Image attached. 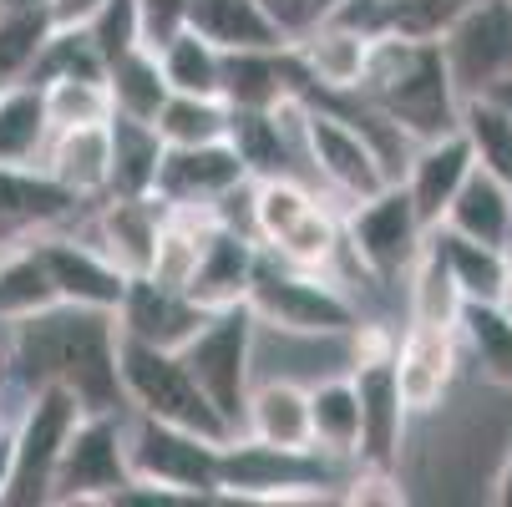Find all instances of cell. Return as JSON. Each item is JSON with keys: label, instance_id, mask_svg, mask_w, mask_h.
<instances>
[{"label": "cell", "instance_id": "obj_1", "mask_svg": "<svg viewBox=\"0 0 512 507\" xmlns=\"http://www.w3.org/2000/svg\"><path fill=\"white\" fill-rule=\"evenodd\" d=\"M11 366L26 391L61 386L82 411H127L117 376V315L92 305H51L11 325Z\"/></svg>", "mask_w": 512, "mask_h": 507}, {"label": "cell", "instance_id": "obj_2", "mask_svg": "<svg viewBox=\"0 0 512 507\" xmlns=\"http://www.w3.org/2000/svg\"><path fill=\"white\" fill-rule=\"evenodd\" d=\"M355 92L386 122H396L411 142L457 132L462 92L452 82L442 41H416V36L381 31L371 41V61H365V77H360Z\"/></svg>", "mask_w": 512, "mask_h": 507}, {"label": "cell", "instance_id": "obj_3", "mask_svg": "<svg viewBox=\"0 0 512 507\" xmlns=\"http://www.w3.org/2000/svg\"><path fill=\"white\" fill-rule=\"evenodd\" d=\"M244 305L254 310L259 325H269L279 335H295V340H345L360 325L355 300L335 279H325V269L284 264L269 249H259Z\"/></svg>", "mask_w": 512, "mask_h": 507}, {"label": "cell", "instance_id": "obj_4", "mask_svg": "<svg viewBox=\"0 0 512 507\" xmlns=\"http://www.w3.org/2000/svg\"><path fill=\"white\" fill-rule=\"evenodd\" d=\"M117 376H122L127 411H142V416L183 426V431H198V437H208V442H234V431L213 411V401L198 391V381L188 376L178 350L142 345V340L117 330Z\"/></svg>", "mask_w": 512, "mask_h": 507}, {"label": "cell", "instance_id": "obj_5", "mask_svg": "<svg viewBox=\"0 0 512 507\" xmlns=\"http://www.w3.org/2000/svg\"><path fill=\"white\" fill-rule=\"evenodd\" d=\"M178 355H183L188 376L198 381V391L213 401V411L224 416V426L234 437H244V411H249V391H254V360H259L254 310L244 300L229 310H213Z\"/></svg>", "mask_w": 512, "mask_h": 507}, {"label": "cell", "instance_id": "obj_6", "mask_svg": "<svg viewBox=\"0 0 512 507\" xmlns=\"http://www.w3.org/2000/svg\"><path fill=\"white\" fill-rule=\"evenodd\" d=\"M127 442V472L137 487H148L158 497H213L218 492V452L224 442H208L198 431L168 426L132 411L122 426Z\"/></svg>", "mask_w": 512, "mask_h": 507}, {"label": "cell", "instance_id": "obj_7", "mask_svg": "<svg viewBox=\"0 0 512 507\" xmlns=\"http://www.w3.org/2000/svg\"><path fill=\"white\" fill-rule=\"evenodd\" d=\"M335 487L325 452H289L254 437H234L218 452V492L244 502H320Z\"/></svg>", "mask_w": 512, "mask_h": 507}, {"label": "cell", "instance_id": "obj_8", "mask_svg": "<svg viewBox=\"0 0 512 507\" xmlns=\"http://www.w3.org/2000/svg\"><path fill=\"white\" fill-rule=\"evenodd\" d=\"M82 421V406L61 386H36L26 401L21 426L11 431V477L0 502L6 507H41L51 502V477L61 462V447L71 437V426Z\"/></svg>", "mask_w": 512, "mask_h": 507}, {"label": "cell", "instance_id": "obj_9", "mask_svg": "<svg viewBox=\"0 0 512 507\" xmlns=\"http://www.w3.org/2000/svg\"><path fill=\"white\" fill-rule=\"evenodd\" d=\"M127 411H82V421L71 426V437L61 447L56 477H51V502H122L132 487L127 472V442H122Z\"/></svg>", "mask_w": 512, "mask_h": 507}, {"label": "cell", "instance_id": "obj_10", "mask_svg": "<svg viewBox=\"0 0 512 507\" xmlns=\"http://www.w3.org/2000/svg\"><path fill=\"white\" fill-rule=\"evenodd\" d=\"M340 234H345L350 259L371 274L376 284L401 279L416 264L421 244H426V224L416 219V208H411V198H406L401 183H386L371 198L345 203Z\"/></svg>", "mask_w": 512, "mask_h": 507}, {"label": "cell", "instance_id": "obj_11", "mask_svg": "<svg viewBox=\"0 0 512 507\" xmlns=\"http://www.w3.org/2000/svg\"><path fill=\"white\" fill-rule=\"evenodd\" d=\"M305 163L345 203H360V198H371L376 188L391 183L371 142H365L340 112H330L325 102H310V97H305Z\"/></svg>", "mask_w": 512, "mask_h": 507}, {"label": "cell", "instance_id": "obj_12", "mask_svg": "<svg viewBox=\"0 0 512 507\" xmlns=\"http://www.w3.org/2000/svg\"><path fill=\"white\" fill-rule=\"evenodd\" d=\"M436 41H442L457 92H487L502 71H512V0H472Z\"/></svg>", "mask_w": 512, "mask_h": 507}, {"label": "cell", "instance_id": "obj_13", "mask_svg": "<svg viewBox=\"0 0 512 507\" xmlns=\"http://www.w3.org/2000/svg\"><path fill=\"white\" fill-rule=\"evenodd\" d=\"M350 381H355V401H360V442H355L360 467H386V472H396L401 442H406V416H411V411H406V401H401V391H396L391 355L355 360Z\"/></svg>", "mask_w": 512, "mask_h": 507}, {"label": "cell", "instance_id": "obj_14", "mask_svg": "<svg viewBox=\"0 0 512 507\" xmlns=\"http://www.w3.org/2000/svg\"><path fill=\"white\" fill-rule=\"evenodd\" d=\"M396 366V391L406 401V411L426 416L447 401L457 366H462V330L457 325H411L406 340L391 350Z\"/></svg>", "mask_w": 512, "mask_h": 507}, {"label": "cell", "instance_id": "obj_15", "mask_svg": "<svg viewBox=\"0 0 512 507\" xmlns=\"http://www.w3.org/2000/svg\"><path fill=\"white\" fill-rule=\"evenodd\" d=\"M244 163L229 137L218 142H193V148H163L153 198L163 208H213L234 183H244Z\"/></svg>", "mask_w": 512, "mask_h": 507}, {"label": "cell", "instance_id": "obj_16", "mask_svg": "<svg viewBox=\"0 0 512 507\" xmlns=\"http://www.w3.org/2000/svg\"><path fill=\"white\" fill-rule=\"evenodd\" d=\"M41 264L56 284L61 305H92V310H112L127 295V274L97 249V244H77V239H56V234H36Z\"/></svg>", "mask_w": 512, "mask_h": 507}, {"label": "cell", "instance_id": "obj_17", "mask_svg": "<svg viewBox=\"0 0 512 507\" xmlns=\"http://www.w3.org/2000/svg\"><path fill=\"white\" fill-rule=\"evenodd\" d=\"M371 31H360L340 16L310 26L305 36L289 41L300 71H305V97L310 92H355L365 77V61H371Z\"/></svg>", "mask_w": 512, "mask_h": 507}, {"label": "cell", "instance_id": "obj_18", "mask_svg": "<svg viewBox=\"0 0 512 507\" xmlns=\"http://www.w3.org/2000/svg\"><path fill=\"white\" fill-rule=\"evenodd\" d=\"M82 203L71 198L46 168H11L0 163V249L26 244L51 224H66Z\"/></svg>", "mask_w": 512, "mask_h": 507}, {"label": "cell", "instance_id": "obj_19", "mask_svg": "<svg viewBox=\"0 0 512 507\" xmlns=\"http://www.w3.org/2000/svg\"><path fill=\"white\" fill-rule=\"evenodd\" d=\"M472 168H477V158H472V148H467L462 132L426 137V142H416V148H411L406 173H401V188H406V198H411V208H416V219H421L426 229L442 224L447 203L457 198V188L467 183Z\"/></svg>", "mask_w": 512, "mask_h": 507}, {"label": "cell", "instance_id": "obj_20", "mask_svg": "<svg viewBox=\"0 0 512 507\" xmlns=\"http://www.w3.org/2000/svg\"><path fill=\"white\" fill-rule=\"evenodd\" d=\"M203 320H208V310H198L183 289L153 284L148 274L127 279V295L117 305V330L142 345H158V350H183Z\"/></svg>", "mask_w": 512, "mask_h": 507}, {"label": "cell", "instance_id": "obj_21", "mask_svg": "<svg viewBox=\"0 0 512 507\" xmlns=\"http://www.w3.org/2000/svg\"><path fill=\"white\" fill-rule=\"evenodd\" d=\"M254 264H259V239L239 234V229H224L213 219L203 249H198V264H193V279L183 295L198 305V310H229L249 295V279H254Z\"/></svg>", "mask_w": 512, "mask_h": 507}, {"label": "cell", "instance_id": "obj_22", "mask_svg": "<svg viewBox=\"0 0 512 507\" xmlns=\"http://www.w3.org/2000/svg\"><path fill=\"white\" fill-rule=\"evenodd\" d=\"M97 203H102L97 208V249L127 279L148 274L153 244H158V229H163V213L168 208L153 193H142V198H132V193H102Z\"/></svg>", "mask_w": 512, "mask_h": 507}, {"label": "cell", "instance_id": "obj_23", "mask_svg": "<svg viewBox=\"0 0 512 507\" xmlns=\"http://www.w3.org/2000/svg\"><path fill=\"white\" fill-rule=\"evenodd\" d=\"M41 168L77 198V203H97L112 183V137L107 122H87V127H61L51 132Z\"/></svg>", "mask_w": 512, "mask_h": 507}, {"label": "cell", "instance_id": "obj_24", "mask_svg": "<svg viewBox=\"0 0 512 507\" xmlns=\"http://www.w3.org/2000/svg\"><path fill=\"white\" fill-rule=\"evenodd\" d=\"M305 97V71L295 51L269 46V51H224V102L229 107H274L279 97Z\"/></svg>", "mask_w": 512, "mask_h": 507}, {"label": "cell", "instance_id": "obj_25", "mask_svg": "<svg viewBox=\"0 0 512 507\" xmlns=\"http://www.w3.org/2000/svg\"><path fill=\"white\" fill-rule=\"evenodd\" d=\"M244 437L269 442V447H289V452H310V386L300 381H259L249 391V411H244Z\"/></svg>", "mask_w": 512, "mask_h": 507}, {"label": "cell", "instance_id": "obj_26", "mask_svg": "<svg viewBox=\"0 0 512 507\" xmlns=\"http://www.w3.org/2000/svg\"><path fill=\"white\" fill-rule=\"evenodd\" d=\"M442 229H452L462 239H477V244H492V249H507V239H512L507 178L492 173V168H472L467 183L457 188V198L442 213Z\"/></svg>", "mask_w": 512, "mask_h": 507}, {"label": "cell", "instance_id": "obj_27", "mask_svg": "<svg viewBox=\"0 0 512 507\" xmlns=\"http://www.w3.org/2000/svg\"><path fill=\"white\" fill-rule=\"evenodd\" d=\"M183 26L213 41L218 51H269L284 46L279 26L264 16L259 0H188Z\"/></svg>", "mask_w": 512, "mask_h": 507}, {"label": "cell", "instance_id": "obj_28", "mask_svg": "<svg viewBox=\"0 0 512 507\" xmlns=\"http://www.w3.org/2000/svg\"><path fill=\"white\" fill-rule=\"evenodd\" d=\"M51 142L46 122V97L41 82H11L0 87V163L11 168H41V153Z\"/></svg>", "mask_w": 512, "mask_h": 507}, {"label": "cell", "instance_id": "obj_29", "mask_svg": "<svg viewBox=\"0 0 512 507\" xmlns=\"http://www.w3.org/2000/svg\"><path fill=\"white\" fill-rule=\"evenodd\" d=\"M107 97H112V112L153 122L163 112V102L173 97V87L163 77V61H158V46L137 41L132 51L112 56L107 61Z\"/></svg>", "mask_w": 512, "mask_h": 507}, {"label": "cell", "instance_id": "obj_30", "mask_svg": "<svg viewBox=\"0 0 512 507\" xmlns=\"http://www.w3.org/2000/svg\"><path fill=\"white\" fill-rule=\"evenodd\" d=\"M107 137H112V183H107V193H132V198L153 193L158 163H163V148H168V142L158 137V127L142 122V117L112 112Z\"/></svg>", "mask_w": 512, "mask_h": 507}, {"label": "cell", "instance_id": "obj_31", "mask_svg": "<svg viewBox=\"0 0 512 507\" xmlns=\"http://www.w3.org/2000/svg\"><path fill=\"white\" fill-rule=\"evenodd\" d=\"M426 239L436 244V254L447 259L457 289L467 295V305H502V284H507V249H492V244H477V239H462L452 229H426Z\"/></svg>", "mask_w": 512, "mask_h": 507}, {"label": "cell", "instance_id": "obj_32", "mask_svg": "<svg viewBox=\"0 0 512 507\" xmlns=\"http://www.w3.org/2000/svg\"><path fill=\"white\" fill-rule=\"evenodd\" d=\"M310 442L330 462L355 457V442H360V401H355V381L350 376H330V381H315L310 386Z\"/></svg>", "mask_w": 512, "mask_h": 507}, {"label": "cell", "instance_id": "obj_33", "mask_svg": "<svg viewBox=\"0 0 512 507\" xmlns=\"http://www.w3.org/2000/svg\"><path fill=\"white\" fill-rule=\"evenodd\" d=\"M51 305H61V300H56V284H51V274L41 264L36 239L0 249V320L16 325V320L41 315Z\"/></svg>", "mask_w": 512, "mask_h": 507}, {"label": "cell", "instance_id": "obj_34", "mask_svg": "<svg viewBox=\"0 0 512 507\" xmlns=\"http://www.w3.org/2000/svg\"><path fill=\"white\" fill-rule=\"evenodd\" d=\"M158 61L173 92H193V97H224V51L213 41H203L198 31L178 26L168 41H158Z\"/></svg>", "mask_w": 512, "mask_h": 507}, {"label": "cell", "instance_id": "obj_35", "mask_svg": "<svg viewBox=\"0 0 512 507\" xmlns=\"http://www.w3.org/2000/svg\"><path fill=\"white\" fill-rule=\"evenodd\" d=\"M411 279V325H462V310H467V295L457 289L447 259L436 254V244L426 239L416 264L406 269Z\"/></svg>", "mask_w": 512, "mask_h": 507}, {"label": "cell", "instance_id": "obj_36", "mask_svg": "<svg viewBox=\"0 0 512 507\" xmlns=\"http://www.w3.org/2000/svg\"><path fill=\"white\" fill-rule=\"evenodd\" d=\"M457 132L467 137L477 168H492V173H502V178L512 173V117H507L487 92L462 97V107H457Z\"/></svg>", "mask_w": 512, "mask_h": 507}, {"label": "cell", "instance_id": "obj_37", "mask_svg": "<svg viewBox=\"0 0 512 507\" xmlns=\"http://www.w3.org/2000/svg\"><path fill=\"white\" fill-rule=\"evenodd\" d=\"M158 137L168 148H193V142H218L229 137V102L224 97H193V92H173L163 102V112L153 117Z\"/></svg>", "mask_w": 512, "mask_h": 507}, {"label": "cell", "instance_id": "obj_38", "mask_svg": "<svg viewBox=\"0 0 512 507\" xmlns=\"http://www.w3.org/2000/svg\"><path fill=\"white\" fill-rule=\"evenodd\" d=\"M457 330H462L467 345L477 350L482 376L497 381L502 391H512V315H507L502 305H467Z\"/></svg>", "mask_w": 512, "mask_h": 507}, {"label": "cell", "instance_id": "obj_39", "mask_svg": "<svg viewBox=\"0 0 512 507\" xmlns=\"http://www.w3.org/2000/svg\"><path fill=\"white\" fill-rule=\"evenodd\" d=\"M41 97H46L51 132L87 127V122H107L112 117L107 77H56V82H41Z\"/></svg>", "mask_w": 512, "mask_h": 507}, {"label": "cell", "instance_id": "obj_40", "mask_svg": "<svg viewBox=\"0 0 512 507\" xmlns=\"http://www.w3.org/2000/svg\"><path fill=\"white\" fill-rule=\"evenodd\" d=\"M46 36H51L46 6L0 11V87H11V82H26V77H31V66H36Z\"/></svg>", "mask_w": 512, "mask_h": 507}, {"label": "cell", "instance_id": "obj_41", "mask_svg": "<svg viewBox=\"0 0 512 507\" xmlns=\"http://www.w3.org/2000/svg\"><path fill=\"white\" fill-rule=\"evenodd\" d=\"M56 77H107V61L92 46L87 26H51V36L41 41L31 82H56Z\"/></svg>", "mask_w": 512, "mask_h": 507}, {"label": "cell", "instance_id": "obj_42", "mask_svg": "<svg viewBox=\"0 0 512 507\" xmlns=\"http://www.w3.org/2000/svg\"><path fill=\"white\" fill-rule=\"evenodd\" d=\"M467 6H472V0H386V6H381V31L436 41Z\"/></svg>", "mask_w": 512, "mask_h": 507}, {"label": "cell", "instance_id": "obj_43", "mask_svg": "<svg viewBox=\"0 0 512 507\" xmlns=\"http://www.w3.org/2000/svg\"><path fill=\"white\" fill-rule=\"evenodd\" d=\"M87 36H92V46L102 51V61L132 51L137 41H148V36H142V11H137V0H102L97 16L87 21Z\"/></svg>", "mask_w": 512, "mask_h": 507}, {"label": "cell", "instance_id": "obj_44", "mask_svg": "<svg viewBox=\"0 0 512 507\" xmlns=\"http://www.w3.org/2000/svg\"><path fill=\"white\" fill-rule=\"evenodd\" d=\"M259 6H264V16L279 26L284 41H295V36H305L310 26L330 21V16L340 11V0H259Z\"/></svg>", "mask_w": 512, "mask_h": 507}, {"label": "cell", "instance_id": "obj_45", "mask_svg": "<svg viewBox=\"0 0 512 507\" xmlns=\"http://www.w3.org/2000/svg\"><path fill=\"white\" fill-rule=\"evenodd\" d=\"M137 11H142V36H148V46H158L183 26L188 0H137Z\"/></svg>", "mask_w": 512, "mask_h": 507}, {"label": "cell", "instance_id": "obj_46", "mask_svg": "<svg viewBox=\"0 0 512 507\" xmlns=\"http://www.w3.org/2000/svg\"><path fill=\"white\" fill-rule=\"evenodd\" d=\"M97 6L102 0H46V16H51V26H87L97 16Z\"/></svg>", "mask_w": 512, "mask_h": 507}, {"label": "cell", "instance_id": "obj_47", "mask_svg": "<svg viewBox=\"0 0 512 507\" xmlns=\"http://www.w3.org/2000/svg\"><path fill=\"white\" fill-rule=\"evenodd\" d=\"M492 502L512 507V442H507V452H502V467H497V477H492Z\"/></svg>", "mask_w": 512, "mask_h": 507}, {"label": "cell", "instance_id": "obj_48", "mask_svg": "<svg viewBox=\"0 0 512 507\" xmlns=\"http://www.w3.org/2000/svg\"><path fill=\"white\" fill-rule=\"evenodd\" d=\"M487 97H492V102H497V107H502V112L512 117V71H502V77H497V82L487 87Z\"/></svg>", "mask_w": 512, "mask_h": 507}, {"label": "cell", "instance_id": "obj_49", "mask_svg": "<svg viewBox=\"0 0 512 507\" xmlns=\"http://www.w3.org/2000/svg\"><path fill=\"white\" fill-rule=\"evenodd\" d=\"M6 477H11V431L0 426V492H6Z\"/></svg>", "mask_w": 512, "mask_h": 507}, {"label": "cell", "instance_id": "obj_50", "mask_svg": "<svg viewBox=\"0 0 512 507\" xmlns=\"http://www.w3.org/2000/svg\"><path fill=\"white\" fill-rule=\"evenodd\" d=\"M502 310L512 315V254H507V284H502Z\"/></svg>", "mask_w": 512, "mask_h": 507}, {"label": "cell", "instance_id": "obj_51", "mask_svg": "<svg viewBox=\"0 0 512 507\" xmlns=\"http://www.w3.org/2000/svg\"><path fill=\"white\" fill-rule=\"evenodd\" d=\"M26 6H46V0H0V11H26Z\"/></svg>", "mask_w": 512, "mask_h": 507}, {"label": "cell", "instance_id": "obj_52", "mask_svg": "<svg viewBox=\"0 0 512 507\" xmlns=\"http://www.w3.org/2000/svg\"><path fill=\"white\" fill-rule=\"evenodd\" d=\"M507 198H512V173H507ZM507 254H512V239H507Z\"/></svg>", "mask_w": 512, "mask_h": 507}]
</instances>
